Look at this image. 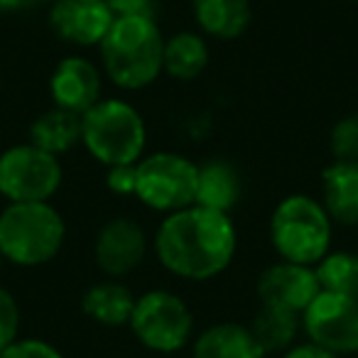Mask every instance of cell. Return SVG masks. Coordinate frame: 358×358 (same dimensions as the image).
<instances>
[{
    "instance_id": "obj_1",
    "label": "cell",
    "mask_w": 358,
    "mask_h": 358,
    "mask_svg": "<svg viewBox=\"0 0 358 358\" xmlns=\"http://www.w3.org/2000/svg\"><path fill=\"white\" fill-rule=\"evenodd\" d=\"M241 229L236 216L192 204L152 226V260L179 285H211L236 265Z\"/></svg>"
},
{
    "instance_id": "obj_2",
    "label": "cell",
    "mask_w": 358,
    "mask_h": 358,
    "mask_svg": "<svg viewBox=\"0 0 358 358\" xmlns=\"http://www.w3.org/2000/svg\"><path fill=\"white\" fill-rule=\"evenodd\" d=\"M164 35L157 17H115L96 50L106 81L123 96L145 94L164 79Z\"/></svg>"
},
{
    "instance_id": "obj_3",
    "label": "cell",
    "mask_w": 358,
    "mask_h": 358,
    "mask_svg": "<svg viewBox=\"0 0 358 358\" xmlns=\"http://www.w3.org/2000/svg\"><path fill=\"white\" fill-rule=\"evenodd\" d=\"M69 219L57 201H22L0 209V255L15 270H45L64 255Z\"/></svg>"
},
{
    "instance_id": "obj_4",
    "label": "cell",
    "mask_w": 358,
    "mask_h": 358,
    "mask_svg": "<svg viewBox=\"0 0 358 358\" xmlns=\"http://www.w3.org/2000/svg\"><path fill=\"white\" fill-rule=\"evenodd\" d=\"M148 150V115L130 96L106 94L81 115V152L101 169L138 164Z\"/></svg>"
},
{
    "instance_id": "obj_5",
    "label": "cell",
    "mask_w": 358,
    "mask_h": 358,
    "mask_svg": "<svg viewBox=\"0 0 358 358\" xmlns=\"http://www.w3.org/2000/svg\"><path fill=\"white\" fill-rule=\"evenodd\" d=\"M275 258L297 265H314L336 245V226L312 192H287L270 209L265 226Z\"/></svg>"
},
{
    "instance_id": "obj_6",
    "label": "cell",
    "mask_w": 358,
    "mask_h": 358,
    "mask_svg": "<svg viewBox=\"0 0 358 358\" xmlns=\"http://www.w3.org/2000/svg\"><path fill=\"white\" fill-rule=\"evenodd\" d=\"M199 327L194 304L185 294L167 285H152L138 292L125 331L140 351L155 358H174L189 348Z\"/></svg>"
},
{
    "instance_id": "obj_7",
    "label": "cell",
    "mask_w": 358,
    "mask_h": 358,
    "mask_svg": "<svg viewBox=\"0 0 358 358\" xmlns=\"http://www.w3.org/2000/svg\"><path fill=\"white\" fill-rule=\"evenodd\" d=\"M196 201V159L172 148L148 150L135 164V204L169 216Z\"/></svg>"
},
{
    "instance_id": "obj_8",
    "label": "cell",
    "mask_w": 358,
    "mask_h": 358,
    "mask_svg": "<svg viewBox=\"0 0 358 358\" xmlns=\"http://www.w3.org/2000/svg\"><path fill=\"white\" fill-rule=\"evenodd\" d=\"M89 258L99 278L130 280L152 258V229L133 211H113L96 224Z\"/></svg>"
},
{
    "instance_id": "obj_9",
    "label": "cell",
    "mask_w": 358,
    "mask_h": 358,
    "mask_svg": "<svg viewBox=\"0 0 358 358\" xmlns=\"http://www.w3.org/2000/svg\"><path fill=\"white\" fill-rule=\"evenodd\" d=\"M66 187L62 157L40 150L25 138L0 150V196L6 204L57 201Z\"/></svg>"
},
{
    "instance_id": "obj_10",
    "label": "cell",
    "mask_w": 358,
    "mask_h": 358,
    "mask_svg": "<svg viewBox=\"0 0 358 358\" xmlns=\"http://www.w3.org/2000/svg\"><path fill=\"white\" fill-rule=\"evenodd\" d=\"M108 81L101 71L99 59L89 52H66L57 57L45 79L47 103L69 113L84 115L106 96Z\"/></svg>"
},
{
    "instance_id": "obj_11",
    "label": "cell",
    "mask_w": 358,
    "mask_h": 358,
    "mask_svg": "<svg viewBox=\"0 0 358 358\" xmlns=\"http://www.w3.org/2000/svg\"><path fill=\"white\" fill-rule=\"evenodd\" d=\"M302 338L341 358L358 356V297L322 289L302 312Z\"/></svg>"
},
{
    "instance_id": "obj_12",
    "label": "cell",
    "mask_w": 358,
    "mask_h": 358,
    "mask_svg": "<svg viewBox=\"0 0 358 358\" xmlns=\"http://www.w3.org/2000/svg\"><path fill=\"white\" fill-rule=\"evenodd\" d=\"M113 22L106 0H55L45 8L47 30L69 52H96Z\"/></svg>"
},
{
    "instance_id": "obj_13",
    "label": "cell",
    "mask_w": 358,
    "mask_h": 358,
    "mask_svg": "<svg viewBox=\"0 0 358 358\" xmlns=\"http://www.w3.org/2000/svg\"><path fill=\"white\" fill-rule=\"evenodd\" d=\"M319 292L322 287L314 268L280 258L263 265L253 280V297L258 307L285 309L294 314H302Z\"/></svg>"
},
{
    "instance_id": "obj_14",
    "label": "cell",
    "mask_w": 358,
    "mask_h": 358,
    "mask_svg": "<svg viewBox=\"0 0 358 358\" xmlns=\"http://www.w3.org/2000/svg\"><path fill=\"white\" fill-rule=\"evenodd\" d=\"M138 292L128 280L96 278L81 287L76 297V307L84 322L103 331H120L128 329Z\"/></svg>"
},
{
    "instance_id": "obj_15",
    "label": "cell",
    "mask_w": 358,
    "mask_h": 358,
    "mask_svg": "<svg viewBox=\"0 0 358 358\" xmlns=\"http://www.w3.org/2000/svg\"><path fill=\"white\" fill-rule=\"evenodd\" d=\"M245 174L226 155H206L196 159V201L194 204L221 214L236 216L245 201Z\"/></svg>"
},
{
    "instance_id": "obj_16",
    "label": "cell",
    "mask_w": 358,
    "mask_h": 358,
    "mask_svg": "<svg viewBox=\"0 0 358 358\" xmlns=\"http://www.w3.org/2000/svg\"><path fill=\"white\" fill-rule=\"evenodd\" d=\"M194 30L209 42L229 45L248 35L255 20L253 0H189Z\"/></svg>"
},
{
    "instance_id": "obj_17",
    "label": "cell",
    "mask_w": 358,
    "mask_h": 358,
    "mask_svg": "<svg viewBox=\"0 0 358 358\" xmlns=\"http://www.w3.org/2000/svg\"><path fill=\"white\" fill-rule=\"evenodd\" d=\"M317 196L336 229H358V159H329L319 169Z\"/></svg>"
},
{
    "instance_id": "obj_18",
    "label": "cell",
    "mask_w": 358,
    "mask_h": 358,
    "mask_svg": "<svg viewBox=\"0 0 358 358\" xmlns=\"http://www.w3.org/2000/svg\"><path fill=\"white\" fill-rule=\"evenodd\" d=\"M211 42L194 27H182L164 35L162 74L172 84L189 86L199 81L211 66Z\"/></svg>"
},
{
    "instance_id": "obj_19",
    "label": "cell",
    "mask_w": 358,
    "mask_h": 358,
    "mask_svg": "<svg viewBox=\"0 0 358 358\" xmlns=\"http://www.w3.org/2000/svg\"><path fill=\"white\" fill-rule=\"evenodd\" d=\"M189 358H268L248 322L216 319L199 327L187 348Z\"/></svg>"
},
{
    "instance_id": "obj_20",
    "label": "cell",
    "mask_w": 358,
    "mask_h": 358,
    "mask_svg": "<svg viewBox=\"0 0 358 358\" xmlns=\"http://www.w3.org/2000/svg\"><path fill=\"white\" fill-rule=\"evenodd\" d=\"M25 140L45 152L66 159L81 150V115L47 103L30 115L25 125Z\"/></svg>"
},
{
    "instance_id": "obj_21",
    "label": "cell",
    "mask_w": 358,
    "mask_h": 358,
    "mask_svg": "<svg viewBox=\"0 0 358 358\" xmlns=\"http://www.w3.org/2000/svg\"><path fill=\"white\" fill-rule=\"evenodd\" d=\"M248 327L258 338L265 356L278 358L302 338V314L273 307H255L248 319Z\"/></svg>"
},
{
    "instance_id": "obj_22",
    "label": "cell",
    "mask_w": 358,
    "mask_h": 358,
    "mask_svg": "<svg viewBox=\"0 0 358 358\" xmlns=\"http://www.w3.org/2000/svg\"><path fill=\"white\" fill-rule=\"evenodd\" d=\"M319 287L324 292H338L348 297H358V250L353 248H336L334 245L317 265Z\"/></svg>"
},
{
    "instance_id": "obj_23",
    "label": "cell",
    "mask_w": 358,
    "mask_h": 358,
    "mask_svg": "<svg viewBox=\"0 0 358 358\" xmlns=\"http://www.w3.org/2000/svg\"><path fill=\"white\" fill-rule=\"evenodd\" d=\"M327 150L331 159H358V108L346 110L334 120L327 133Z\"/></svg>"
},
{
    "instance_id": "obj_24",
    "label": "cell",
    "mask_w": 358,
    "mask_h": 358,
    "mask_svg": "<svg viewBox=\"0 0 358 358\" xmlns=\"http://www.w3.org/2000/svg\"><path fill=\"white\" fill-rule=\"evenodd\" d=\"M22 327H25V312L20 297L0 282V353L22 336Z\"/></svg>"
},
{
    "instance_id": "obj_25",
    "label": "cell",
    "mask_w": 358,
    "mask_h": 358,
    "mask_svg": "<svg viewBox=\"0 0 358 358\" xmlns=\"http://www.w3.org/2000/svg\"><path fill=\"white\" fill-rule=\"evenodd\" d=\"M0 358H66L59 343L37 334H22L13 346L0 353Z\"/></svg>"
},
{
    "instance_id": "obj_26",
    "label": "cell",
    "mask_w": 358,
    "mask_h": 358,
    "mask_svg": "<svg viewBox=\"0 0 358 358\" xmlns=\"http://www.w3.org/2000/svg\"><path fill=\"white\" fill-rule=\"evenodd\" d=\"M101 185L108 196L115 201H135V164H118L106 167Z\"/></svg>"
},
{
    "instance_id": "obj_27",
    "label": "cell",
    "mask_w": 358,
    "mask_h": 358,
    "mask_svg": "<svg viewBox=\"0 0 358 358\" xmlns=\"http://www.w3.org/2000/svg\"><path fill=\"white\" fill-rule=\"evenodd\" d=\"M115 17H157L162 15V0H106Z\"/></svg>"
},
{
    "instance_id": "obj_28",
    "label": "cell",
    "mask_w": 358,
    "mask_h": 358,
    "mask_svg": "<svg viewBox=\"0 0 358 358\" xmlns=\"http://www.w3.org/2000/svg\"><path fill=\"white\" fill-rule=\"evenodd\" d=\"M278 358H341V356H336V353H331V351H327V348L317 346V343L307 341V338H299L292 348H287V351Z\"/></svg>"
},
{
    "instance_id": "obj_29",
    "label": "cell",
    "mask_w": 358,
    "mask_h": 358,
    "mask_svg": "<svg viewBox=\"0 0 358 358\" xmlns=\"http://www.w3.org/2000/svg\"><path fill=\"white\" fill-rule=\"evenodd\" d=\"M40 0H0V17H20L37 10Z\"/></svg>"
},
{
    "instance_id": "obj_30",
    "label": "cell",
    "mask_w": 358,
    "mask_h": 358,
    "mask_svg": "<svg viewBox=\"0 0 358 358\" xmlns=\"http://www.w3.org/2000/svg\"><path fill=\"white\" fill-rule=\"evenodd\" d=\"M6 89V69H3V62H0V94Z\"/></svg>"
},
{
    "instance_id": "obj_31",
    "label": "cell",
    "mask_w": 358,
    "mask_h": 358,
    "mask_svg": "<svg viewBox=\"0 0 358 358\" xmlns=\"http://www.w3.org/2000/svg\"><path fill=\"white\" fill-rule=\"evenodd\" d=\"M6 268H8L6 260H3V255H0V280H3V273H6Z\"/></svg>"
},
{
    "instance_id": "obj_32",
    "label": "cell",
    "mask_w": 358,
    "mask_h": 358,
    "mask_svg": "<svg viewBox=\"0 0 358 358\" xmlns=\"http://www.w3.org/2000/svg\"><path fill=\"white\" fill-rule=\"evenodd\" d=\"M50 3H55V0H40V6H42V8H47Z\"/></svg>"
},
{
    "instance_id": "obj_33",
    "label": "cell",
    "mask_w": 358,
    "mask_h": 358,
    "mask_svg": "<svg viewBox=\"0 0 358 358\" xmlns=\"http://www.w3.org/2000/svg\"><path fill=\"white\" fill-rule=\"evenodd\" d=\"M341 3H358V0H341Z\"/></svg>"
},
{
    "instance_id": "obj_34",
    "label": "cell",
    "mask_w": 358,
    "mask_h": 358,
    "mask_svg": "<svg viewBox=\"0 0 358 358\" xmlns=\"http://www.w3.org/2000/svg\"><path fill=\"white\" fill-rule=\"evenodd\" d=\"M3 204H6V201H3V196H0V209H3Z\"/></svg>"
}]
</instances>
